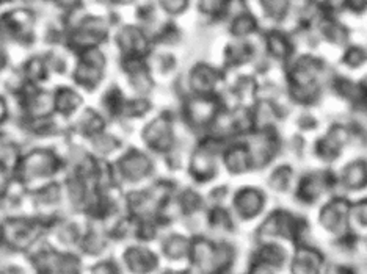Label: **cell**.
Returning <instances> with one entry per match:
<instances>
[{"label": "cell", "instance_id": "cell-1", "mask_svg": "<svg viewBox=\"0 0 367 274\" xmlns=\"http://www.w3.org/2000/svg\"><path fill=\"white\" fill-rule=\"evenodd\" d=\"M3 116H5V105L2 102V99H0V121H2Z\"/></svg>", "mask_w": 367, "mask_h": 274}, {"label": "cell", "instance_id": "cell-2", "mask_svg": "<svg viewBox=\"0 0 367 274\" xmlns=\"http://www.w3.org/2000/svg\"><path fill=\"white\" fill-rule=\"evenodd\" d=\"M2 66H3V58H2V55H0V68Z\"/></svg>", "mask_w": 367, "mask_h": 274}]
</instances>
